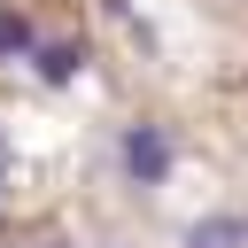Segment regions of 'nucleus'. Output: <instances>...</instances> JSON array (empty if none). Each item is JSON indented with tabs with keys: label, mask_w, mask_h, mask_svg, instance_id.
I'll use <instances>...</instances> for the list:
<instances>
[{
	"label": "nucleus",
	"mask_w": 248,
	"mask_h": 248,
	"mask_svg": "<svg viewBox=\"0 0 248 248\" xmlns=\"http://www.w3.org/2000/svg\"><path fill=\"white\" fill-rule=\"evenodd\" d=\"M0 54H39V31H31V16L0 8Z\"/></svg>",
	"instance_id": "7ed1b4c3"
},
{
	"label": "nucleus",
	"mask_w": 248,
	"mask_h": 248,
	"mask_svg": "<svg viewBox=\"0 0 248 248\" xmlns=\"http://www.w3.org/2000/svg\"><path fill=\"white\" fill-rule=\"evenodd\" d=\"M116 155H124L132 186H163L178 147H170V132H163V124H124V147H116Z\"/></svg>",
	"instance_id": "f257e3e1"
},
{
	"label": "nucleus",
	"mask_w": 248,
	"mask_h": 248,
	"mask_svg": "<svg viewBox=\"0 0 248 248\" xmlns=\"http://www.w3.org/2000/svg\"><path fill=\"white\" fill-rule=\"evenodd\" d=\"M31 70H39V85H70V78L85 70V46H78V39H46V46L31 54Z\"/></svg>",
	"instance_id": "f03ea898"
},
{
	"label": "nucleus",
	"mask_w": 248,
	"mask_h": 248,
	"mask_svg": "<svg viewBox=\"0 0 248 248\" xmlns=\"http://www.w3.org/2000/svg\"><path fill=\"white\" fill-rule=\"evenodd\" d=\"M240 232H248L240 217H209V225H194V232H186V248H232Z\"/></svg>",
	"instance_id": "20e7f679"
}]
</instances>
